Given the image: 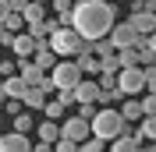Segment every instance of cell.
I'll list each match as a JSON object with an SVG mask.
<instances>
[{
  "mask_svg": "<svg viewBox=\"0 0 156 152\" xmlns=\"http://www.w3.org/2000/svg\"><path fill=\"white\" fill-rule=\"evenodd\" d=\"M117 21V11L110 0H78L71 7V29L82 39H103L110 32V25Z\"/></svg>",
  "mask_w": 156,
  "mask_h": 152,
  "instance_id": "6da1fadb",
  "label": "cell"
},
{
  "mask_svg": "<svg viewBox=\"0 0 156 152\" xmlns=\"http://www.w3.org/2000/svg\"><path fill=\"white\" fill-rule=\"evenodd\" d=\"M124 127H128V120L121 117V110H114V106H99L96 113L89 117V134H96V138H103V142L117 138Z\"/></svg>",
  "mask_w": 156,
  "mask_h": 152,
  "instance_id": "7a4b0ae2",
  "label": "cell"
},
{
  "mask_svg": "<svg viewBox=\"0 0 156 152\" xmlns=\"http://www.w3.org/2000/svg\"><path fill=\"white\" fill-rule=\"evenodd\" d=\"M46 46L57 53V57H75L78 50H85L89 46V39H82L75 29H64V25H57V29L46 36Z\"/></svg>",
  "mask_w": 156,
  "mask_h": 152,
  "instance_id": "3957f363",
  "label": "cell"
},
{
  "mask_svg": "<svg viewBox=\"0 0 156 152\" xmlns=\"http://www.w3.org/2000/svg\"><path fill=\"white\" fill-rule=\"evenodd\" d=\"M46 74H50V85H53V88H71L78 78H82V71H78V64L71 57H60Z\"/></svg>",
  "mask_w": 156,
  "mask_h": 152,
  "instance_id": "277c9868",
  "label": "cell"
},
{
  "mask_svg": "<svg viewBox=\"0 0 156 152\" xmlns=\"http://www.w3.org/2000/svg\"><path fill=\"white\" fill-rule=\"evenodd\" d=\"M114 81H117V92H121V95H138V92H146L142 67H138V64H131V67H117Z\"/></svg>",
  "mask_w": 156,
  "mask_h": 152,
  "instance_id": "5b68a950",
  "label": "cell"
},
{
  "mask_svg": "<svg viewBox=\"0 0 156 152\" xmlns=\"http://www.w3.org/2000/svg\"><path fill=\"white\" fill-rule=\"evenodd\" d=\"M14 67H18V74L25 78V85H39V88H43L46 95L53 92V85H50V74L43 71V67H36V64H32L29 57H21V60H18Z\"/></svg>",
  "mask_w": 156,
  "mask_h": 152,
  "instance_id": "8992f818",
  "label": "cell"
},
{
  "mask_svg": "<svg viewBox=\"0 0 156 152\" xmlns=\"http://www.w3.org/2000/svg\"><path fill=\"white\" fill-rule=\"evenodd\" d=\"M107 39H110V46L114 50H121V46H135L138 43V32L131 29V25H128V21H121V25H110V32H107Z\"/></svg>",
  "mask_w": 156,
  "mask_h": 152,
  "instance_id": "52a82bcc",
  "label": "cell"
},
{
  "mask_svg": "<svg viewBox=\"0 0 156 152\" xmlns=\"http://www.w3.org/2000/svg\"><path fill=\"white\" fill-rule=\"evenodd\" d=\"M60 127V138H71V142H82V138H89V120L78 113H68V120L57 124Z\"/></svg>",
  "mask_w": 156,
  "mask_h": 152,
  "instance_id": "ba28073f",
  "label": "cell"
},
{
  "mask_svg": "<svg viewBox=\"0 0 156 152\" xmlns=\"http://www.w3.org/2000/svg\"><path fill=\"white\" fill-rule=\"evenodd\" d=\"M128 25H131L138 36H153V32H156V14H153V11H146V7H138V11L128 14Z\"/></svg>",
  "mask_w": 156,
  "mask_h": 152,
  "instance_id": "9c48e42d",
  "label": "cell"
},
{
  "mask_svg": "<svg viewBox=\"0 0 156 152\" xmlns=\"http://www.w3.org/2000/svg\"><path fill=\"white\" fill-rule=\"evenodd\" d=\"M0 152H32V142H29V134H21V131L0 134Z\"/></svg>",
  "mask_w": 156,
  "mask_h": 152,
  "instance_id": "30bf717a",
  "label": "cell"
},
{
  "mask_svg": "<svg viewBox=\"0 0 156 152\" xmlns=\"http://www.w3.org/2000/svg\"><path fill=\"white\" fill-rule=\"evenodd\" d=\"M29 60H32L36 67H43V71H50V67L57 64L60 57H57V53H53V50L46 46V39H43V43H36V50H32V57H29Z\"/></svg>",
  "mask_w": 156,
  "mask_h": 152,
  "instance_id": "8fae6325",
  "label": "cell"
},
{
  "mask_svg": "<svg viewBox=\"0 0 156 152\" xmlns=\"http://www.w3.org/2000/svg\"><path fill=\"white\" fill-rule=\"evenodd\" d=\"M11 50H14V57H32V50H36V39L29 36V32H14V39H11Z\"/></svg>",
  "mask_w": 156,
  "mask_h": 152,
  "instance_id": "7c38bea8",
  "label": "cell"
},
{
  "mask_svg": "<svg viewBox=\"0 0 156 152\" xmlns=\"http://www.w3.org/2000/svg\"><path fill=\"white\" fill-rule=\"evenodd\" d=\"M46 99H50V95L43 92L39 85H29L25 92H21V106H25V110H43V103H46Z\"/></svg>",
  "mask_w": 156,
  "mask_h": 152,
  "instance_id": "4fadbf2b",
  "label": "cell"
},
{
  "mask_svg": "<svg viewBox=\"0 0 156 152\" xmlns=\"http://www.w3.org/2000/svg\"><path fill=\"white\" fill-rule=\"evenodd\" d=\"M25 78L18 74V71H14V74H7L4 78V99H21V92H25Z\"/></svg>",
  "mask_w": 156,
  "mask_h": 152,
  "instance_id": "5bb4252c",
  "label": "cell"
},
{
  "mask_svg": "<svg viewBox=\"0 0 156 152\" xmlns=\"http://www.w3.org/2000/svg\"><path fill=\"white\" fill-rule=\"evenodd\" d=\"M43 117H46V120H64V117H68V106L60 103V99H46V103H43Z\"/></svg>",
  "mask_w": 156,
  "mask_h": 152,
  "instance_id": "9a60e30c",
  "label": "cell"
},
{
  "mask_svg": "<svg viewBox=\"0 0 156 152\" xmlns=\"http://www.w3.org/2000/svg\"><path fill=\"white\" fill-rule=\"evenodd\" d=\"M135 124H138L135 134L142 138V142H153V138H156V117H138Z\"/></svg>",
  "mask_w": 156,
  "mask_h": 152,
  "instance_id": "2e32d148",
  "label": "cell"
},
{
  "mask_svg": "<svg viewBox=\"0 0 156 152\" xmlns=\"http://www.w3.org/2000/svg\"><path fill=\"white\" fill-rule=\"evenodd\" d=\"M60 138V127H57V120H46V117H43V124H39V142H57Z\"/></svg>",
  "mask_w": 156,
  "mask_h": 152,
  "instance_id": "e0dca14e",
  "label": "cell"
},
{
  "mask_svg": "<svg viewBox=\"0 0 156 152\" xmlns=\"http://www.w3.org/2000/svg\"><path fill=\"white\" fill-rule=\"evenodd\" d=\"M21 18H25V25H36V21H43V18H46V14H43V4L29 0V4L21 7Z\"/></svg>",
  "mask_w": 156,
  "mask_h": 152,
  "instance_id": "ac0fdd59",
  "label": "cell"
},
{
  "mask_svg": "<svg viewBox=\"0 0 156 152\" xmlns=\"http://www.w3.org/2000/svg\"><path fill=\"white\" fill-rule=\"evenodd\" d=\"M0 29H7V32H25V18H21V11H7L4 21H0Z\"/></svg>",
  "mask_w": 156,
  "mask_h": 152,
  "instance_id": "d6986e66",
  "label": "cell"
},
{
  "mask_svg": "<svg viewBox=\"0 0 156 152\" xmlns=\"http://www.w3.org/2000/svg\"><path fill=\"white\" fill-rule=\"evenodd\" d=\"M121 117H124V120H128V124H135V120H138V117H142V103H138L135 95H128V103H124V106H121Z\"/></svg>",
  "mask_w": 156,
  "mask_h": 152,
  "instance_id": "ffe728a7",
  "label": "cell"
},
{
  "mask_svg": "<svg viewBox=\"0 0 156 152\" xmlns=\"http://www.w3.org/2000/svg\"><path fill=\"white\" fill-rule=\"evenodd\" d=\"M78 152H107V142H103V138H96V134H89V138H82V142H78Z\"/></svg>",
  "mask_w": 156,
  "mask_h": 152,
  "instance_id": "44dd1931",
  "label": "cell"
},
{
  "mask_svg": "<svg viewBox=\"0 0 156 152\" xmlns=\"http://www.w3.org/2000/svg\"><path fill=\"white\" fill-rule=\"evenodd\" d=\"M14 131H21V134L32 131V113L29 110H18V113H14Z\"/></svg>",
  "mask_w": 156,
  "mask_h": 152,
  "instance_id": "7402d4cb",
  "label": "cell"
},
{
  "mask_svg": "<svg viewBox=\"0 0 156 152\" xmlns=\"http://www.w3.org/2000/svg\"><path fill=\"white\" fill-rule=\"evenodd\" d=\"M142 103V117H156V92H149V95H142L138 99Z\"/></svg>",
  "mask_w": 156,
  "mask_h": 152,
  "instance_id": "603a6c76",
  "label": "cell"
},
{
  "mask_svg": "<svg viewBox=\"0 0 156 152\" xmlns=\"http://www.w3.org/2000/svg\"><path fill=\"white\" fill-rule=\"evenodd\" d=\"M53 152H78V142H71V138H57V142H53Z\"/></svg>",
  "mask_w": 156,
  "mask_h": 152,
  "instance_id": "cb8c5ba5",
  "label": "cell"
},
{
  "mask_svg": "<svg viewBox=\"0 0 156 152\" xmlns=\"http://www.w3.org/2000/svg\"><path fill=\"white\" fill-rule=\"evenodd\" d=\"M53 92H57V99H60L64 106H68V110L75 106V95H71V88H53Z\"/></svg>",
  "mask_w": 156,
  "mask_h": 152,
  "instance_id": "d4e9b609",
  "label": "cell"
},
{
  "mask_svg": "<svg viewBox=\"0 0 156 152\" xmlns=\"http://www.w3.org/2000/svg\"><path fill=\"white\" fill-rule=\"evenodd\" d=\"M96 110H99L96 103H78V117H85V120H89L92 113H96Z\"/></svg>",
  "mask_w": 156,
  "mask_h": 152,
  "instance_id": "484cf974",
  "label": "cell"
},
{
  "mask_svg": "<svg viewBox=\"0 0 156 152\" xmlns=\"http://www.w3.org/2000/svg\"><path fill=\"white\" fill-rule=\"evenodd\" d=\"M46 4H53V11H57V14H60V11H71V7H75V0H46Z\"/></svg>",
  "mask_w": 156,
  "mask_h": 152,
  "instance_id": "4316f807",
  "label": "cell"
},
{
  "mask_svg": "<svg viewBox=\"0 0 156 152\" xmlns=\"http://www.w3.org/2000/svg\"><path fill=\"white\" fill-rule=\"evenodd\" d=\"M0 74H4V78L14 74V60H0Z\"/></svg>",
  "mask_w": 156,
  "mask_h": 152,
  "instance_id": "83f0119b",
  "label": "cell"
},
{
  "mask_svg": "<svg viewBox=\"0 0 156 152\" xmlns=\"http://www.w3.org/2000/svg\"><path fill=\"white\" fill-rule=\"evenodd\" d=\"M32 152H53V145H50V142H39V145H32Z\"/></svg>",
  "mask_w": 156,
  "mask_h": 152,
  "instance_id": "f1b7e54d",
  "label": "cell"
},
{
  "mask_svg": "<svg viewBox=\"0 0 156 152\" xmlns=\"http://www.w3.org/2000/svg\"><path fill=\"white\" fill-rule=\"evenodd\" d=\"M135 152H156V149H153V142H138V145H135Z\"/></svg>",
  "mask_w": 156,
  "mask_h": 152,
  "instance_id": "f546056e",
  "label": "cell"
},
{
  "mask_svg": "<svg viewBox=\"0 0 156 152\" xmlns=\"http://www.w3.org/2000/svg\"><path fill=\"white\" fill-rule=\"evenodd\" d=\"M25 4H29V0H7V7H11V11H21Z\"/></svg>",
  "mask_w": 156,
  "mask_h": 152,
  "instance_id": "4dcf8cb0",
  "label": "cell"
},
{
  "mask_svg": "<svg viewBox=\"0 0 156 152\" xmlns=\"http://www.w3.org/2000/svg\"><path fill=\"white\" fill-rule=\"evenodd\" d=\"M7 11H11V7H7V0H0V21H4V14H7Z\"/></svg>",
  "mask_w": 156,
  "mask_h": 152,
  "instance_id": "1f68e13d",
  "label": "cell"
},
{
  "mask_svg": "<svg viewBox=\"0 0 156 152\" xmlns=\"http://www.w3.org/2000/svg\"><path fill=\"white\" fill-rule=\"evenodd\" d=\"M0 99H4V81H0Z\"/></svg>",
  "mask_w": 156,
  "mask_h": 152,
  "instance_id": "d6a6232c",
  "label": "cell"
},
{
  "mask_svg": "<svg viewBox=\"0 0 156 152\" xmlns=\"http://www.w3.org/2000/svg\"><path fill=\"white\" fill-rule=\"evenodd\" d=\"M36 4H46V0H36Z\"/></svg>",
  "mask_w": 156,
  "mask_h": 152,
  "instance_id": "836d02e7",
  "label": "cell"
},
{
  "mask_svg": "<svg viewBox=\"0 0 156 152\" xmlns=\"http://www.w3.org/2000/svg\"><path fill=\"white\" fill-rule=\"evenodd\" d=\"M110 4H114V0H110Z\"/></svg>",
  "mask_w": 156,
  "mask_h": 152,
  "instance_id": "e575fe53",
  "label": "cell"
},
{
  "mask_svg": "<svg viewBox=\"0 0 156 152\" xmlns=\"http://www.w3.org/2000/svg\"><path fill=\"white\" fill-rule=\"evenodd\" d=\"M75 4H78V0H75Z\"/></svg>",
  "mask_w": 156,
  "mask_h": 152,
  "instance_id": "d590c367",
  "label": "cell"
}]
</instances>
